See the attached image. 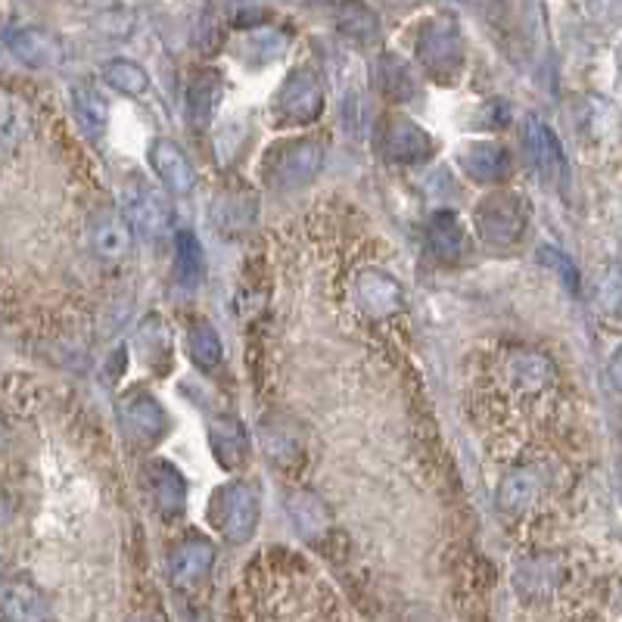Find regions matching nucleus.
<instances>
[{
    "mask_svg": "<svg viewBox=\"0 0 622 622\" xmlns=\"http://www.w3.org/2000/svg\"><path fill=\"white\" fill-rule=\"evenodd\" d=\"M209 520L228 542H250L255 523H258V492H255V486L237 480V483L218 488L212 495Z\"/></svg>",
    "mask_w": 622,
    "mask_h": 622,
    "instance_id": "f257e3e1",
    "label": "nucleus"
},
{
    "mask_svg": "<svg viewBox=\"0 0 622 622\" xmlns=\"http://www.w3.org/2000/svg\"><path fill=\"white\" fill-rule=\"evenodd\" d=\"M324 165V143L311 137H292L277 143L265 159V177L274 187H302Z\"/></svg>",
    "mask_w": 622,
    "mask_h": 622,
    "instance_id": "f03ea898",
    "label": "nucleus"
},
{
    "mask_svg": "<svg viewBox=\"0 0 622 622\" xmlns=\"http://www.w3.org/2000/svg\"><path fill=\"white\" fill-rule=\"evenodd\" d=\"M526 221L523 199L510 191H498L476 206V231L488 246H514L523 237Z\"/></svg>",
    "mask_w": 622,
    "mask_h": 622,
    "instance_id": "7ed1b4c3",
    "label": "nucleus"
},
{
    "mask_svg": "<svg viewBox=\"0 0 622 622\" xmlns=\"http://www.w3.org/2000/svg\"><path fill=\"white\" fill-rule=\"evenodd\" d=\"M122 215L147 240L162 237L169 231V221H172V212H169V203H165L162 191H156L153 184L143 181L140 175L128 177L125 187H122Z\"/></svg>",
    "mask_w": 622,
    "mask_h": 622,
    "instance_id": "20e7f679",
    "label": "nucleus"
},
{
    "mask_svg": "<svg viewBox=\"0 0 622 622\" xmlns=\"http://www.w3.org/2000/svg\"><path fill=\"white\" fill-rule=\"evenodd\" d=\"M274 113L284 125H311L324 113V88L311 69H296L280 84Z\"/></svg>",
    "mask_w": 622,
    "mask_h": 622,
    "instance_id": "39448f33",
    "label": "nucleus"
},
{
    "mask_svg": "<svg viewBox=\"0 0 622 622\" xmlns=\"http://www.w3.org/2000/svg\"><path fill=\"white\" fill-rule=\"evenodd\" d=\"M417 57L436 78H454L464 62V44L458 28L448 20L427 22V28L417 38Z\"/></svg>",
    "mask_w": 622,
    "mask_h": 622,
    "instance_id": "423d86ee",
    "label": "nucleus"
},
{
    "mask_svg": "<svg viewBox=\"0 0 622 622\" xmlns=\"http://www.w3.org/2000/svg\"><path fill=\"white\" fill-rule=\"evenodd\" d=\"M88 243L97 258L118 265L131 253V224L116 206H97L88 218Z\"/></svg>",
    "mask_w": 622,
    "mask_h": 622,
    "instance_id": "0eeeda50",
    "label": "nucleus"
},
{
    "mask_svg": "<svg viewBox=\"0 0 622 622\" xmlns=\"http://www.w3.org/2000/svg\"><path fill=\"white\" fill-rule=\"evenodd\" d=\"M380 150L392 162H421L433 153V137L408 116H387L380 125Z\"/></svg>",
    "mask_w": 622,
    "mask_h": 622,
    "instance_id": "6e6552de",
    "label": "nucleus"
},
{
    "mask_svg": "<svg viewBox=\"0 0 622 622\" xmlns=\"http://www.w3.org/2000/svg\"><path fill=\"white\" fill-rule=\"evenodd\" d=\"M355 299L373 318H389L405 306V292L399 280L380 268H361L355 274Z\"/></svg>",
    "mask_w": 622,
    "mask_h": 622,
    "instance_id": "1a4fd4ad",
    "label": "nucleus"
},
{
    "mask_svg": "<svg viewBox=\"0 0 622 622\" xmlns=\"http://www.w3.org/2000/svg\"><path fill=\"white\" fill-rule=\"evenodd\" d=\"M122 424L131 429V436H137L140 442H159L169 429V414L162 408V402L147 395V392H135L122 402Z\"/></svg>",
    "mask_w": 622,
    "mask_h": 622,
    "instance_id": "9d476101",
    "label": "nucleus"
},
{
    "mask_svg": "<svg viewBox=\"0 0 622 622\" xmlns=\"http://www.w3.org/2000/svg\"><path fill=\"white\" fill-rule=\"evenodd\" d=\"M150 165H153L156 177H159L169 191H175V194H191L196 187L194 162L187 159V153L177 147L175 140H165V137L153 140V147H150Z\"/></svg>",
    "mask_w": 622,
    "mask_h": 622,
    "instance_id": "9b49d317",
    "label": "nucleus"
},
{
    "mask_svg": "<svg viewBox=\"0 0 622 622\" xmlns=\"http://www.w3.org/2000/svg\"><path fill=\"white\" fill-rule=\"evenodd\" d=\"M458 165L464 169V175L476 184H495L507 175L510 159L507 150L495 140H473L458 153Z\"/></svg>",
    "mask_w": 622,
    "mask_h": 622,
    "instance_id": "f8f14e48",
    "label": "nucleus"
},
{
    "mask_svg": "<svg viewBox=\"0 0 622 622\" xmlns=\"http://www.w3.org/2000/svg\"><path fill=\"white\" fill-rule=\"evenodd\" d=\"M212 561H215L212 542L196 539L194 535V539H184V542L177 544L175 551H172V557H169V569H172V579H175V585L191 588V585L203 583V579L209 576Z\"/></svg>",
    "mask_w": 622,
    "mask_h": 622,
    "instance_id": "ddd939ff",
    "label": "nucleus"
},
{
    "mask_svg": "<svg viewBox=\"0 0 622 622\" xmlns=\"http://www.w3.org/2000/svg\"><path fill=\"white\" fill-rule=\"evenodd\" d=\"M32 135L28 103L10 91H0V156H13Z\"/></svg>",
    "mask_w": 622,
    "mask_h": 622,
    "instance_id": "4468645a",
    "label": "nucleus"
},
{
    "mask_svg": "<svg viewBox=\"0 0 622 622\" xmlns=\"http://www.w3.org/2000/svg\"><path fill=\"white\" fill-rule=\"evenodd\" d=\"M526 143H529L532 159H535V165H539V172H542L544 177H551V181L566 177V159L564 150H561V140H557V135H554L544 122L529 118V125H526Z\"/></svg>",
    "mask_w": 622,
    "mask_h": 622,
    "instance_id": "2eb2a0df",
    "label": "nucleus"
},
{
    "mask_svg": "<svg viewBox=\"0 0 622 622\" xmlns=\"http://www.w3.org/2000/svg\"><path fill=\"white\" fill-rule=\"evenodd\" d=\"M209 446H212L215 458L224 470H237L240 464H246L250 442H246L243 427L233 417H215L209 424Z\"/></svg>",
    "mask_w": 622,
    "mask_h": 622,
    "instance_id": "dca6fc26",
    "label": "nucleus"
},
{
    "mask_svg": "<svg viewBox=\"0 0 622 622\" xmlns=\"http://www.w3.org/2000/svg\"><path fill=\"white\" fill-rule=\"evenodd\" d=\"M542 488V476H539L535 470H529V466H520V470H514L505 483H502V488H498V505H502V510H507V514H523V510H529L532 505H539Z\"/></svg>",
    "mask_w": 622,
    "mask_h": 622,
    "instance_id": "f3484780",
    "label": "nucleus"
},
{
    "mask_svg": "<svg viewBox=\"0 0 622 622\" xmlns=\"http://www.w3.org/2000/svg\"><path fill=\"white\" fill-rule=\"evenodd\" d=\"M7 44L28 66H54L59 59V41L44 28H16L10 32Z\"/></svg>",
    "mask_w": 622,
    "mask_h": 622,
    "instance_id": "a211bd4d",
    "label": "nucleus"
},
{
    "mask_svg": "<svg viewBox=\"0 0 622 622\" xmlns=\"http://www.w3.org/2000/svg\"><path fill=\"white\" fill-rule=\"evenodd\" d=\"M255 218V196L243 191H228L215 199L212 221L221 233H243Z\"/></svg>",
    "mask_w": 622,
    "mask_h": 622,
    "instance_id": "6ab92c4d",
    "label": "nucleus"
},
{
    "mask_svg": "<svg viewBox=\"0 0 622 622\" xmlns=\"http://www.w3.org/2000/svg\"><path fill=\"white\" fill-rule=\"evenodd\" d=\"M3 610L13 622H47L50 603L44 601L38 588L25 583H13L3 588Z\"/></svg>",
    "mask_w": 622,
    "mask_h": 622,
    "instance_id": "aec40b11",
    "label": "nucleus"
},
{
    "mask_svg": "<svg viewBox=\"0 0 622 622\" xmlns=\"http://www.w3.org/2000/svg\"><path fill=\"white\" fill-rule=\"evenodd\" d=\"M218 100H221V78L215 72H199L187 88V118L194 128H206Z\"/></svg>",
    "mask_w": 622,
    "mask_h": 622,
    "instance_id": "412c9836",
    "label": "nucleus"
},
{
    "mask_svg": "<svg viewBox=\"0 0 622 622\" xmlns=\"http://www.w3.org/2000/svg\"><path fill=\"white\" fill-rule=\"evenodd\" d=\"M336 25H339V32L346 35V38L358 41V44H370V41L380 35V20H377V13L365 7L361 0H346V3H339V10H336Z\"/></svg>",
    "mask_w": 622,
    "mask_h": 622,
    "instance_id": "4be33fe9",
    "label": "nucleus"
},
{
    "mask_svg": "<svg viewBox=\"0 0 622 622\" xmlns=\"http://www.w3.org/2000/svg\"><path fill=\"white\" fill-rule=\"evenodd\" d=\"M72 106H76V116L81 122V128L91 137H100L106 131V122H110V110H106V100L100 97V91H94L91 84H78L72 88Z\"/></svg>",
    "mask_w": 622,
    "mask_h": 622,
    "instance_id": "5701e85b",
    "label": "nucleus"
},
{
    "mask_svg": "<svg viewBox=\"0 0 622 622\" xmlns=\"http://www.w3.org/2000/svg\"><path fill=\"white\" fill-rule=\"evenodd\" d=\"M153 492L156 505L162 514H181L184 510V480L169 461L153 464Z\"/></svg>",
    "mask_w": 622,
    "mask_h": 622,
    "instance_id": "b1692460",
    "label": "nucleus"
},
{
    "mask_svg": "<svg viewBox=\"0 0 622 622\" xmlns=\"http://www.w3.org/2000/svg\"><path fill=\"white\" fill-rule=\"evenodd\" d=\"M177 284L184 287H196L206 274V258H203V246L191 231L177 233V258H175Z\"/></svg>",
    "mask_w": 622,
    "mask_h": 622,
    "instance_id": "393cba45",
    "label": "nucleus"
},
{
    "mask_svg": "<svg viewBox=\"0 0 622 622\" xmlns=\"http://www.w3.org/2000/svg\"><path fill=\"white\" fill-rule=\"evenodd\" d=\"M103 78H106V84L110 88H116L118 94H125V97H140L147 88H150V76L131 62V59H113V62H106L103 66Z\"/></svg>",
    "mask_w": 622,
    "mask_h": 622,
    "instance_id": "a878e982",
    "label": "nucleus"
},
{
    "mask_svg": "<svg viewBox=\"0 0 622 622\" xmlns=\"http://www.w3.org/2000/svg\"><path fill=\"white\" fill-rule=\"evenodd\" d=\"M429 246L442 258L461 253V224L454 212H436L429 218Z\"/></svg>",
    "mask_w": 622,
    "mask_h": 622,
    "instance_id": "bb28decb",
    "label": "nucleus"
},
{
    "mask_svg": "<svg viewBox=\"0 0 622 622\" xmlns=\"http://www.w3.org/2000/svg\"><path fill=\"white\" fill-rule=\"evenodd\" d=\"M187 349L194 355L199 368H215L221 361V339L209 321H196L191 333H187Z\"/></svg>",
    "mask_w": 622,
    "mask_h": 622,
    "instance_id": "cd10ccee",
    "label": "nucleus"
},
{
    "mask_svg": "<svg viewBox=\"0 0 622 622\" xmlns=\"http://www.w3.org/2000/svg\"><path fill=\"white\" fill-rule=\"evenodd\" d=\"M287 47V38L274 28H258L253 35H246L243 41V54L253 59V62H272L284 54Z\"/></svg>",
    "mask_w": 622,
    "mask_h": 622,
    "instance_id": "c85d7f7f",
    "label": "nucleus"
},
{
    "mask_svg": "<svg viewBox=\"0 0 622 622\" xmlns=\"http://www.w3.org/2000/svg\"><path fill=\"white\" fill-rule=\"evenodd\" d=\"M290 514L292 520L302 526V532H321V529H327V523H331V517H327L324 505H321L318 498L306 495V492H302V495H292Z\"/></svg>",
    "mask_w": 622,
    "mask_h": 622,
    "instance_id": "c756f323",
    "label": "nucleus"
},
{
    "mask_svg": "<svg viewBox=\"0 0 622 622\" xmlns=\"http://www.w3.org/2000/svg\"><path fill=\"white\" fill-rule=\"evenodd\" d=\"M585 7L603 25H622V0H585Z\"/></svg>",
    "mask_w": 622,
    "mask_h": 622,
    "instance_id": "7c9ffc66",
    "label": "nucleus"
},
{
    "mask_svg": "<svg viewBox=\"0 0 622 622\" xmlns=\"http://www.w3.org/2000/svg\"><path fill=\"white\" fill-rule=\"evenodd\" d=\"M610 380H613V387L622 389V346L617 349V355L610 358Z\"/></svg>",
    "mask_w": 622,
    "mask_h": 622,
    "instance_id": "2f4dec72",
    "label": "nucleus"
},
{
    "mask_svg": "<svg viewBox=\"0 0 622 622\" xmlns=\"http://www.w3.org/2000/svg\"><path fill=\"white\" fill-rule=\"evenodd\" d=\"M128 622H162L159 617H131Z\"/></svg>",
    "mask_w": 622,
    "mask_h": 622,
    "instance_id": "473e14b6",
    "label": "nucleus"
},
{
    "mask_svg": "<svg viewBox=\"0 0 622 622\" xmlns=\"http://www.w3.org/2000/svg\"><path fill=\"white\" fill-rule=\"evenodd\" d=\"M620 62H622V59H620Z\"/></svg>",
    "mask_w": 622,
    "mask_h": 622,
    "instance_id": "72a5a7b5",
    "label": "nucleus"
}]
</instances>
